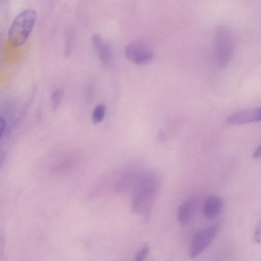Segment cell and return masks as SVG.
I'll list each match as a JSON object with an SVG mask.
<instances>
[{"instance_id":"cell-1","label":"cell","mask_w":261,"mask_h":261,"mask_svg":"<svg viewBox=\"0 0 261 261\" xmlns=\"http://www.w3.org/2000/svg\"><path fill=\"white\" fill-rule=\"evenodd\" d=\"M159 178L150 170L138 171L130 188L134 212L147 217L156 196Z\"/></svg>"},{"instance_id":"cell-2","label":"cell","mask_w":261,"mask_h":261,"mask_svg":"<svg viewBox=\"0 0 261 261\" xmlns=\"http://www.w3.org/2000/svg\"><path fill=\"white\" fill-rule=\"evenodd\" d=\"M37 18V13L33 9H27L20 13L13 20L8 31L10 44L19 47L23 45L30 35Z\"/></svg>"},{"instance_id":"cell-3","label":"cell","mask_w":261,"mask_h":261,"mask_svg":"<svg viewBox=\"0 0 261 261\" xmlns=\"http://www.w3.org/2000/svg\"><path fill=\"white\" fill-rule=\"evenodd\" d=\"M219 226L220 224L216 223L195 233L190 247L189 254L191 258L197 257L208 247L217 236Z\"/></svg>"},{"instance_id":"cell-4","label":"cell","mask_w":261,"mask_h":261,"mask_svg":"<svg viewBox=\"0 0 261 261\" xmlns=\"http://www.w3.org/2000/svg\"><path fill=\"white\" fill-rule=\"evenodd\" d=\"M228 32L220 30L215 44V59L220 67L225 66L229 62L233 51V43Z\"/></svg>"},{"instance_id":"cell-5","label":"cell","mask_w":261,"mask_h":261,"mask_svg":"<svg viewBox=\"0 0 261 261\" xmlns=\"http://www.w3.org/2000/svg\"><path fill=\"white\" fill-rule=\"evenodd\" d=\"M126 58L139 65L149 63L153 59L151 49L141 41H134L127 44L124 48Z\"/></svg>"},{"instance_id":"cell-6","label":"cell","mask_w":261,"mask_h":261,"mask_svg":"<svg viewBox=\"0 0 261 261\" xmlns=\"http://www.w3.org/2000/svg\"><path fill=\"white\" fill-rule=\"evenodd\" d=\"M261 108L256 107L235 112L227 118V122L230 124L239 125L260 121Z\"/></svg>"},{"instance_id":"cell-7","label":"cell","mask_w":261,"mask_h":261,"mask_svg":"<svg viewBox=\"0 0 261 261\" xmlns=\"http://www.w3.org/2000/svg\"><path fill=\"white\" fill-rule=\"evenodd\" d=\"M223 206L221 197L211 195L205 199L203 205V213L207 220H213L221 213Z\"/></svg>"},{"instance_id":"cell-8","label":"cell","mask_w":261,"mask_h":261,"mask_svg":"<svg viewBox=\"0 0 261 261\" xmlns=\"http://www.w3.org/2000/svg\"><path fill=\"white\" fill-rule=\"evenodd\" d=\"M196 204V199L190 198L180 205L176 215L177 220L179 223L185 224L191 220L195 213Z\"/></svg>"},{"instance_id":"cell-9","label":"cell","mask_w":261,"mask_h":261,"mask_svg":"<svg viewBox=\"0 0 261 261\" xmlns=\"http://www.w3.org/2000/svg\"><path fill=\"white\" fill-rule=\"evenodd\" d=\"M92 43L102 64L105 66L108 65L111 58L109 45L104 42L98 35H94L93 36Z\"/></svg>"},{"instance_id":"cell-10","label":"cell","mask_w":261,"mask_h":261,"mask_svg":"<svg viewBox=\"0 0 261 261\" xmlns=\"http://www.w3.org/2000/svg\"><path fill=\"white\" fill-rule=\"evenodd\" d=\"M106 111V107L104 105L100 104L96 106L92 113V122L94 124H97L102 121Z\"/></svg>"},{"instance_id":"cell-11","label":"cell","mask_w":261,"mask_h":261,"mask_svg":"<svg viewBox=\"0 0 261 261\" xmlns=\"http://www.w3.org/2000/svg\"><path fill=\"white\" fill-rule=\"evenodd\" d=\"M64 92L61 89H58L54 90L51 96V107L53 110H57L60 106L63 97Z\"/></svg>"},{"instance_id":"cell-12","label":"cell","mask_w":261,"mask_h":261,"mask_svg":"<svg viewBox=\"0 0 261 261\" xmlns=\"http://www.w3.org/2000/svg\"><path fill=\"white\" fill-rule=\"evenodd\" d=\"M73 42L72 34L71 33H68L65 43V55L66 56H68L70 54L73 46Z\"/></svg>"},{"instance_id":"cell-13","label":"cell","mask_w":261,"mask_h":261,"mask_svg":"<svg viewBox=\"0 0 261 261\" xmlns=\"http://www.w3.org/2000/svg\"><path fill=\"white\" fill-rule=\"evenodd\" d=\"M149 248L148 245H144L141 249L136 253L135 257L136 260H141L147 255L149 253Z\"/></svg>"},{"instance_id":"cell-14","label":"cell","mask_w":261,"mask_h":261,"mask_svg":"<svg viewBox=\"0 0 261 261\" xmlns=\"http://www.w3.org/2000/svg\"><path fill=\"white\" fill-rule=\"evenodd\" d=\"M6 124V121L5 118L2 116H0V139L5 132Z\"/></svg>"},{"instance_id":"cell-15","label":"cell","mask_w":261,"mask_h":261,"mask_svg":"<svg viewBox=\"0 0 261 261\" xmlns=\"http://www.w3.org/2000/svg\"><path fill=\"white\" fill-rule=\"evenodd\" d=\"M254 241L255 243L259 244L260 242V225L258 224L255 228L254 232Z\"/></svg>"},{"instance_id":"cell-16","label":"cell","mask_w":261,"mask_h":261,"mask_svg":"<svg viewBox=\"0 0 261 261\" xmlns=\"http://www.w3.org/2000/svg\"><path fill=\"white\" fill-rule=\"evenodd\" d=\"M5 157L6 156L4 152L0 148V170L3 166Z\"/></svg>"},{"instance_id":"cell-17","label":"cell","mask_w":261,"mask_h":261,"mask_svg":"<svg viewBox=\"0 0 261 261\" xmlns=\"http://www.w3.org/2000/svg\"><path fill=\"white\" fill-rule=\"evenodd\" d=\"M260 154H261V147H260V145H259L258 147L255 150L253 156L255 159H258L260 158Z\"/></svg>"}]
</instances>
